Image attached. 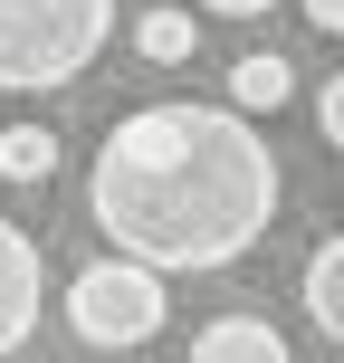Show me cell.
I'll list each match as a JSON object with an SVG mask.
<instances>
[{
  "label": "cell",
  "instance_id": "cell-6",
  "mask_svg": "<svg viewBox=\"0 0 344 363\" xmlns=\"http://www.w3.org/2000/svg\"><path fill=\"white\" fill-rule=\"evenodd\" d=\"M287 96H296V67H287L277 48H249V57L230 67V115H277Z\"/></svg>",
  "mask_w": 344,
  "mask_h": 363
},
{
  "label": "cell",
  "instance_id": "cell-11",
  "mask_svg": "<svg viewBox=\"0 0 344 363\" xmlns=\"http://www.w3.org/2000/svg\"><path fill=\"white\" fill-rule=\"evenodd\" d=\"M201 10H211V19H268L277 0H201Z\"/></svg>",
  "mask_w": 344,
  "mask_h": 363
},
{
  "label": "cell",
  "instance_id": "cell-1",
  "mask_svg": "<svg viewBox=\"0 0 344 363\" xmlns=\"http://www.w3.org/2000/svg\"><path fill=\"white\" fill-rule=\"evenodd\" d=\"M87 220L115 239V258L153 277L230 268L277 220V153L230 106H192V96L134 106L106 125L87 163Z\"/></svg>",
  "mask_w": 344,
  "mask_h": 363
},
{
  "label": "cell",
  "instance_id": "cell-10",
  "mask_svg": "<svg viewBox=\"0 0 344 363\" xmlns=\"http://www.w3.org/2000/svg\"><path fill=\"white\" fill-rule=\"evenodd\" d=\"M316 125H326V144L344 153V67L326 77V86H316Z\"/></svg>",
  "mask_w": 344,
  "mask_h": 363
},
{
  "label": "cell",
  "instance_id": "cell-8",
  "mask_svg": "<svg viewBox=\"0 0 344 363\" xmlns=\"http://www.w3.org/2000/svg\"><path fill=\"white\" fill-rule=\"evenodd\" d=\"M192 48H201V29H192V10H182V0H163V10L134 19V57H144V67H182Z\"/></svg>",
  "mask_w": 344,
  "mask_h": 363
},
{
  "label": "cell",
  "instance_id": "cell-9",
  "mask_svg": "<svg viewBox=\"0 0 344 363\" xmlns=\"http://www.w3.org/2000/svg\"><path fill=\"white\" fill-rule=\"evenodd\" d=\"M48 172H57V134L48 125H10V134H0V182L29 191V182H48Z\"/></svg>",
  "mask_w": 344,
  "mask_h": 363
},
{
  "label": "cell",
  "instance_id": "cell-5",
  "mask_svg": "<svg viewBox=\"0 0 344 363\" xmlns=\"http://www.w3.org/2000/svg\"><path fill=\"white\" fill-rule=\"evenodd\" d=\"M192 363H296V354L268 315H220V325L192 335Z\"/></svg>",
  "mask_w": 344,
  "mask_h": 363
},
{
  "label": "cell",
  "instance_id": "cell-7",
  "mask_svg": "<svg viewBox=\"0 0 344 363\" xmlns=\"http://www.w3.org/2000/svg\"><path fill=\"white\" fill-rule=\"evenodd\" d=\"M306 315H316V335H326V345H344V230L306 258Z\"/></svg>",
  "mask_w": 344,
  "mask_h": 363
},
{
  "label": "cell",
  "instance_id": "cell-4",
  "mask_svg": "<svg viewBox=\"0 0 344 363\" xmlns=\"http://www.w3.org/2000/svg\"><path fill=\"white\" fill-rule=\"evenodd\" d=\"M38 306H48V258L19 220H0V363L38 335Z\"/></svg>",
  "mask_w": 344,
  "mask_h": 363
},
{
  "label": "cell",
  "instance_id": "cell-3",
  "mask_svg": "<svg viewBox=\"0 0 344 363\" xmlns=\"http://www.w3.org/2000/svg\"><path fill=\"white\" fill-rule=\"evenodd\" d=\"M67 325L106 354H134L163 335V277L134 268V258H96V268L67 277Z\"/></svg>",
  "mask_w": 344,
  "mask_h": 363
},
{
  "label": "cell",
  "instance_id": "cell-12",
  "mask_svg": "<svg viewBox=\"0 0 344 363\" xmlns=\"http://www.w3.org/2000/svg\"><path fill=\"white\" fill-rule=\"evenodd\" d=\"M306 19H316L326 38H344V0H306Z\"/></svg>",
  "mask_w": 344,
  "mask_h": 363
},
{
  "label": "cell",
  "instance_id": "cell-2",
  "mask_svg": "<svg viewBox=\"0 0 344 363\" xmlns=\"http://www.w3.org/2000/svg\"><path fill=\"white\" fill-rule=\"evenodd\" d=\"M115 0H0V96H48L106 57Z\"/></svg>",
  "mask_w": 344,
  "mask_h": 363
}]
</instances>
